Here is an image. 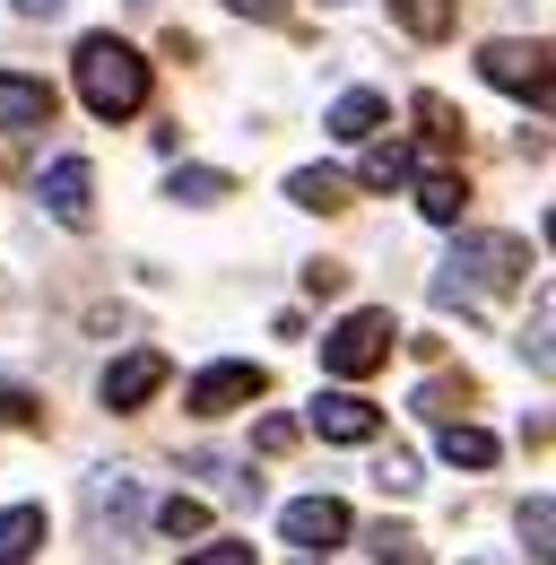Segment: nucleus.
Masks as SVG:
<instances>
[{"label": "nucleus", "instance_id": "23", "mask_svg": "<svg viewBox=\"0 0 556 565\" xmlns=\"http://www.w3.org/2000/svg\"><path fill=\"white\" fill-rule=\"evenodd\" d=\"M296 435H304V418H261V426H253L261 452H296Z\"/></svg>", "mask_w": 556, "mask_h": 565}, {"label": "nucleus", "instance_id": "1", "mask_svg": "<svg viewBox=\"0 0 556 565\" xmlns=\"http://www.w3.org/2000/svg\"><path fill=\"white\" fill-rule=\"evenodd\" d=\"M78 96H87L96 122H122V114L148 105V62H139L122 35H87L78 44Z\"/></svg>", "mask_w": 556, "mask_h": 565}, {"label": "nucleus", "instance_id": "18", "mask_svg": "<svg viewBox=\"0 0 556 565\" xmlns=\"http://www.w3.org/2000/svg\"><path fill=\"white\" fill-rule=\"evenodd\" d=\"M157 531H165V540H201L209 504H201V495H165V504H157Z\"/></svg>", "mask_w": 556, "mask_h": 565}, {"label": "nucleus", "instance_id": "25", "mask_svg": "<svg viewBox=\"0 0 556 565\" xmlns=\"http://www.w3.org/2000/svg\"><path fill=\"white\" fill-rule=\"evenodd\" d=\"M374 488H383V495H409L417 488V461H409V452H392V461L374 470Z\"/></svg>", "mask_w": 556, "mask_h": 565}, {"label": "nucleus", "instance_id": "21", "mask_svg": "<svg viewBox=\"0 0 556 565\" xmlns=\"http://www.w3.org/2000/svg\"><path fill=\"white\" fill-rule=\"evenodd\" d=\"M417 122H426V140H435V148H461V114H452L443 96H417Z\"/></svg>", "mask_w": 556, "mask_h": 565}, {"label": "nucleus", "instance_id": "30", "mask_svg": "<svg viewBox=\"0 0 556 565\" xmlns=\"http://www.w3.org/2000/svg\"><path fill=\"white\" fill-rule=\"evenodd\" d=\"M548 244H556V217H548Z\"/></svg>", "mask_w": 556, "mask_h": 565}, {"label": "nucleus", "instance_id": "16", "mask_svg": "<svg viewBox=\"0 0 556 565\" xmlns=\"http://www.w3.org/2000/svg\"><path fill=\"white\" fill-rule=\"evenodd\" d=\"M522 548L556 565V495H531V504H522Z\"/></svg>", "mask_w": 556, "mask_h": 565}, {"label": "nucleus", "instance_id": "14", "mask_svg": "<svg viewBox=\"0 0 556 565\" xmlns=\"http://www.w3.org/2000/svg\"><path fill=\"white\" fill-rule=\"evenodd\" d=\"M417 210L435 217V226H461V174L426 166V174H417Z\"/></svg>", "mask_w": 556, "mask_h": 565}, {"label": "nucleus", "instance_id": "15", "mask_svg": "<svg viewBox=\"0 0 556 565\" xmlns=\"http://www.w3.org/2000/svg\"><path fill=\"white\" fill-rule=\"evenodd\" d=\"M287 201L296 210H348V183L322 174V166H304V174H287Z\"/></svg>", "mask_w": 556, "mask_h": 565}, {"label": "nucleus", "instance_id": "20", "mask_svg": "<svg viewBox=\"0 0 556 565\" xmlns=\"http://www.w3.org/2000/svg\"><path fill=\"white\" fill-rule=\"evenodd\" d=\"M392 18H400L409 35H426V44H435V35L452 26V0H392Z\"/></svg>", "mask_w": 556, "mask_h": 565}, {"label": "nucleus", "instance_id": "29", "mask_svg": "<svg viewBox=\"0 0 556 565\" xmlns=\"http://www.w3.org/2000/svg\"><path fill=\"white\" fill-rule=\"evenodd\" d=\"M18 9H26V18H53V9H62V0H18Z\"/></svg>", "mask_w": 556, "mask_h": 565}, {"label": "nucleus", "instance_id": "28", "mask_svg": "<svg viewBox=\"0 0 556 565\" xmlns=\"http://www.w3.org/2000/svg\"><path fill=\"white\" fill-rule=\"evenodd\" d=\"M226 9H244V18H278V0H226Z\"/></svg>", "mask_w": 556, "mask_h": 565}, {"label": "nucleus", "instance_id": "6", "mask_svg": "<svg viewBox=\"0 0 556 565\" xmlns=\"http://www.w3.org/2000/svg\"><path fill=\"white\" fill-rule=\"evenodd\" d=\"M35 201L62 217V226H87V217H96V166H87V157H62V166H44Z\"/></svg>", "mask_w": 556, "mask_h": 565}, {"label": "nucleus", "instance_id": "5", "mask_svg": "<svg viewBox=\"0 0 556 565\" xmlns=\"http://www.w3.org/2000/svg\"><path fill=\"white\" fill-rule=\"evenodd\" d=\"M244 401H261V365H244V356L209 365L201 383L183 392V409H192V418H226V409H244Z\"/></svg>", "mask_w": 556, "mask_h": 565}, {"label": "nucleus", "instance_id": "24", "mask_svg": "<svg viewBox=\"0 0 556 565\" xmlns=\"http://www.w3.org/2000/svg\"><path fill=\"white\" fill-rule=\"evenodd\" d=\"M183 565H253V540H209V548H192Z\"/></svg>", "mask_w": 556, "mask_h": 565}, {"label": "nucleus", "instance_id": "22", "mask_svg": "<svg viewBox=\"0 0 556 565\" xmlns=\"http://www.w3.org/2000/svg\"><path fill=\"white\" fill-rule=\"evenodd\" d=\"M417 409H426V418H452V409H470V383H426Z\"/></svg>", "mask_w": 556, "mask_h": 565}, {"label": "nucleus", "instance_id": "11", "mask_svg": "<svg viewBox=\"0 0 556 565\" xmlns=\"http://www.w3.org/2000/svg\"><path fill=\"white\" fill-rule=\"evenodd\" d=\"M44 548V504H9L0 513V565H26Z\"/></svg>", "mask_w": 556, "mask_h": 565}, {"label": "nucleus", "instance_id": "13", "mask_svg": "<svg viewBox=\"0 0 556 565\" xmlns=\"http://www.w3.org/2000/svg\"><path fill=\"white\" fill-rule=\"evenodd\" d=\"M331 131H340V140H374V131H383V96H374V87H348L340 105H331Z\"/></svg>", "mask_w": 556, "mask_h": 565}, {"label": "nucleus", "instance_id": "2", "mask_svg": "<svg viewBox=\"0 0 556 565\" xmlns=\"http://www.w3.org/2000/svg\"><path fill=\"white\" fill-rule=\"evenodd\" d=\"M522 270H531V244H522V235H461V253L443 262L435 296H443V305H452V296H513Z\"/></svg>", "mask_w": 556, "mask_h": 565}, {"label": "nucleus", "instance_id": "10", "mask_svg": "<svg viewBox=\"0 0 556 565\" xmlns=\"http://www.w3.org/2000/svg\"><path fill=\"white\" fill-rule=\"evenodd\" d=\"M157 383H165V356L131 349L122 365H105V409H139V401H157Z\"/></svg>", "mask_w": 556, "mask_h": 565}, {"label": "nucleus", "instance_id": "17", "mask_svg": "<svg viewBox=\"0 0 556 565\" xmlns=\"http://www.w3.org/2000/svg\"><path fill=\"white\" fill-rule=\"evenodd\" d=\"M417 166H409V148L400 140H383V148H365V192H392V183H409Z\"/></svg>", "mask_w": 556, "mask_h": 565}, {"label": "nucleus", "instance_id": "9", "mask_svg": "<svg viewBox=\"0 0 556 565\" xmlns=\"http://www.w3.org/2000/svg\"><path fill=\"white\" fill-rule=\"evenodd\" d=\"M0 131H53V87L26 71H0Z\"/></svg>", "mask_w": 556, "mask_h": 565}, {"label": "nucleus", "instance_id": "4", "mask_svg": "<svg viewBox=\"0 0 556 565\" xmlns=\"http://www.w3.org/2000/svg\"><path fill=\"white\" fill-rule=\"evenodd\" d=\"M479 71H487V87H504V96H548V78H556V62L539 53V44H487L479 53Z\"/></svg>", "mask_w": 556, "mask_h": 565}, {"label": "nucleus", "instance_id": "3", "mask_svg": "<svg viewBox=\"0 0 556 565\" xmlns=\"http://www.w3.org/2000/svg\"><path fill=\"white\" fill-rule=\"evenodd\" d=\"M392 340H400V331H392V313H383V305H365V313H348L340 331H322V374L365 383V374L392 356Z\"/></svg>", "mask_w": 556, "mask_h": 565}, {"label": "nucleus", "instance_id": "7", "mask_svg": "<svg viewBox=\"0 0 556 565\" xmlns=\"http://www.w3.org/2000/svg\"><path fill=\"white\" fill-rule=\"evenodd\" d=\"M278 531H287V548H340L348 540V504L340 495H296V504L278 513Z\"/></svg>", "mask_w": 556, "mask_h": 565}, {"label": "nucleus", "instance_id": "27", "mask_svg": "<svg viewBox=\"0 0 556 565\" xmlns=\"http://www.w3.org/2000/svg\"><path fill=\"white\" fill-rule=\"evenodd\" d=\"M340 279H348L340 262H313V270H304V287H313V296H340Z\"/></svg>", "mask_w": 556, "mask_h": 565}, {"label": "nucleus", "instance_id": "12", "mask_svg": "<svg viewBox=\"0 0 556 565\" xmlns=\"http://www.w3.org/2000/svg\"><path fill=\"white\" fill-rule=\"evenodd\" d=\"M435 452H443L452 470H487V461H495V435H487V426H461V418H443Z\"/></svg>", "mask_w": 556, "mask_h": 565}, {"label": "nucleus", "instance_id": "19", "mask_svg": "<svg viewBox=\"0 0 556 565\" xmlns=\"http://www.w3.org/2000/svg\"><path fill=\"white\" fill-rule=\"evenodd\" d=\"M226 192H235V174H217V166H183V174H174V201H192V210L226 201Z\"/></svg>", "mask_w": 556, "mask_h": 565}, {"label": "nucleus", "instance_id": "31", "mask_svg": "<svg viewBox=\"0 0 556 565\" xmlns=\"http://www.w3.org/2000/svg\"><path fill=\"white\" fill-rule=\"evenodd\" d=\"M400 565H417V557H400Z\"/></svg>", "mask_w": 556, "mask_h": 565}, {"label": "nucleus", "instance_id": "26", "mask_svg": "<svg viewBox=\"0 0 556 565\" xmlns=\"http://www.w3.org/2000/svg\"><path fill=\"white\" fill-rule=\"evenodd\" d=\"M35 418V392H18V383H0V426H26Z\"/></svg>", "mask_w": 556, "mask_h": 565}, {"label": "nucleus", "instance_id": "8", "mask_svg": "<svg viewBox=\"0 0 556 565\" xmlns=\"http://www.w3.org/2000/svg\"><path fill=\"white\" fill-rule=\"evenodd\" d=\"M374 426H383V409L365 392H322L313 401V435H331V444H374Z\"/></svg>", "mask_w": 556, "mask_h": 565}]
</instances>
